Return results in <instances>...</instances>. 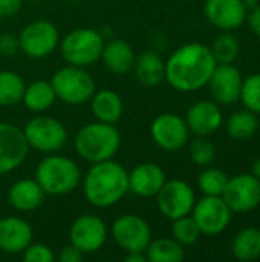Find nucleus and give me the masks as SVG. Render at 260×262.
Instances as JSON below:
<instances>
[{"label": "nucleus", "mask_w": 260, "mask_h": 262, "mask_svg": "<svg viewBox=\"0 0 260 262\" xmlns=\"http://www.w3.org/2000/svg\"><path fill=\"white\" fill-rule=\"evenodd\" d=\"M216 60L210 46L193 41L178 48L166 61V80L179 92H195L207 86Z\"/></svg>", "instance_id": "obj_1"}, {"label": "nucleus", "mask_w": 260, "mask_h": 262, "mask_svg": "<svg viewBox=\"0 0 260 262\" xmlns=\"http://www.w3.org/2000/svg\"><path fill=\"white\" fill-rule=\"evenodd\" d=\"M129 193V172L113 160L93 163L83 177V195L97 209L118 204Z\"/></svg>", "instance_id": "obj_2"}, {"label": "nucleus", "mask_w": 260, "mask_h": 262, "mask_svg": "<svg viewBox=\"0 0 260 262\" xmlns=\"http://www.w3.org/2000/svg\"><path fill=\"white\" fill-rule=\"evenodd\" d=\"M74 146L78 157L90 164L112 160L120 150L121 134L115 124L97 120L77 132Z\"/></svg>", "instance_id": "obj_3"}, {"label": "nucleus", "mask_w": 260, "mask_h": 262, "mask_svg": "<svg viewBox=\"0 0 260 262\" xmlns=\"http://www.w3.org/2000/svg\"><path fill=\"white\" fill-rule=\"evenodd\" d=\"M35 180L46 195L61 196L74 192L81 183L78 164L64 155L48 154L35 169Z\"/></svg>", "instance_id": "obj_4"}, {"label": "nucleus", "mask_w": 260, "mask_h": 262, "mask_svg": "<svg viewBox=\"0 0 260 262\" xmlns=\"http://www.w3.org/2000/svg\"><path fill=\"white\" fill-rule=\"evenodd\" d=\"M51 84L57 98L70 106H81L87 103L97 91L95 80L86 68L72 64L60 68L52 75Z\"/></svg>", "instance_id": "obj_5"}, {"label": "nucleus", "mask_w": 260, "mask_h": 262, "mask_svg": "<svg viewBox=\"0 0 260 262\" xmlns=\"http://www.w3.org/2000/svg\"><path fill=\"white\" fill-rule=\"evenodd\" d=\"M104 40L92 28H77L60 41V51L67 64L87 68L101 58Z\"/></svg>", "instance_id": "obj_6"}, {"label": "nucleus", "mask_w": 260, "mask_h": 262, "mask_svg": "<svg viewBox=\"0 0 260 262\" xmlns=\"http://www.w3.org/2000/svg\"><path fill=\"white\" fill-rule=\"evenodd\" d=\"M23 134L29 147L41 154H55L61 150L67 141V130L61 121L48 115H37L31 118Z\"/></svg>", "instance_id": "obj_7"}, {"label": "nucleus", "mask_w": 260, "mask_h": 262, "mask_svg": "<svg viewBox=\"0 0 260 262\" xmlns=\"http://www.w3.org/2000/svg\"><path fill=\"white\" fill-rule=\"evenodd\" d=\"M20 51L29 58L41 60L49 57L60 43L57 26L48 20H35L26 25L18 34Z\"/></svg>", "instance_id": "obj_8"}, {"label": "nucleus", "mask_w": 260, "mask_h": 262, "mask_svg": "<svg viewBox=\"0 0 260 262\" xmlns=\"http://www.w3.org/2000/svg\"><path fill=\"white\" fill-rule=\"evenodd\" d=\"M112 238L126 253L144 252L152 241V229L149 223L133 213L118 216L112 224Z\"/></svg>", "instance_id": "obj_9"}, {"label": "nucleus", "mask_w": 260, "mask_h": 262, "mask_svg": "<svg viewBox=\"0 0 260 262\" xmlns=\"http://www.w3.org/2000/svg\"><path fill=\"white\" fill-rule=\"evenodd\" d=\"M222 200L233 213H247L260 206V180L253 173H241L228 178Z\"/></svg>", "instance_id": "obj_10"}, {"label": "nucleus", "mask_w": 260, "mask_h": 262, "mask_svg": "<svg viewBox=\"0 0 260 262\" xmlns=\"http://www.w3.org/2000/svg\"><path fill=\"white\" fill-rule=\"evenodd\" d=\"M155 198L159 212L172 221L190 215L196 203L195 190L182 180H167Z\"/></svg>", "instance_id": "obj_11"}, {"label": "nucleus", "mask_w": 260, "mask_h": 262, "mask_svg": "<svg viewBox=\"0 0 260 262\" xmlns=\"http://www.w3.org/2000/svg\"><path fill=\"white\" fill-rule=\"evenodd\" d=\"M190 215L196 221L202 235L216 236L221 235L230 226L233 212L225 204L222 196L204 195L202 200L195 203V207Z\"/></svg>", "instance_id": "obj_12"}, {"label": "nucleus", "mask_w": 260, "mask_h": 262, "mask_svg": "<svg viewBox=\"0 0 260 262\" xmlns=\"http://www.w3.org/2000/svg\"><path fill=\"white\" fill-rule=\"evenodd\" d=\"M152 140L166 152H178L184 149L190 138V130L182 117L176 114H161L150 126Z\"/></svg>", "instance_id": "obj_13"}, {"label": "nucleus", "mask_w": 260, "mask_h": 262, "mask_svg": "<svg viewBox=\"0 0 260 262\" xmlns=\"http://www.w3.org/2000/svg\"><path fill=\"white\" fill-rule=\"evenodd\" d=\"M107 241V226L97 215L78 216L69 229V243L84 255L97 253Z\"/></svg>", "instance_id": "obj_14"}, {"label": "nucleus", "mask_w": 260, "mask_h": 262, "mask_svg": "<svg viewBox=\"0 0 260 262\" xmlns=\"http://www.w3.org/2000/svg\"><path fill=\"white\" fill-rule=\"evenodd\" d=\"M242 81V72L233 63H218L207 86L213 101L219 106H230L239 101Z\"/></svg>", "instance_id": "obj_15"}, {"label": "nucleus", "mask_w": 260, "mask_h": 262, "mask_svg": "<svg viewBox=\"0 0 260 262\" xmlns=\"http://www.w3.org/2000/svg\"><path fill=\"white\" fill-rule=\"evenodd\" d=\"M28 152L23 129L12 123H0V177L15 170L26 160Z\"/></svg>", "instance_id": "obj_16"}, {"label": "nucleus", "mask_w": 260, "mask_h": 262, "mask_svg": "<svg viewBox=\"0 0 260 262\" xmlns=\"http://www.w3.org/2000/svg\"><path fill=\"white\" fill-rule=\"evenodd\" d=\"M184 120L190 134H195L196 137H210L221 129L224 115L216 101L199 100L188 107Z\"/></svg>", "instance_id": "obj_17"}, {"label": "nucleus", "mask_w": 260, "mask_h": 262, "mask_svg": "<svg viewBox=\"0 0 260 262\" xmlns=\"http://www.w3.org/2000/svg\"><path fill=\"white\" fill-rule=\"evenodd\" d=\"M248 9L244 0H205V18L222 31H233L241 28L247 20Z\"/></svg>", "instance_id": "obj_18"}, {"label": "nucleus", "mask_w": 260, "mask_h": 262, "mask_svg": "<svg viewBox=\"0 0 260 262\" xmlns=\"http://www.w3.org/2000/svg\"><path fill=\"white\" fill-rule=\"evenodd\" d=\"M34 232L28 221L18 216L0 218V250L8 255H21L32 243Z\"/></svg>", "instance_id": "obj_19"}, {"label": "nucleus", "mask_w": 260, "mask_h": 262, "mask_svg": "<svg viewBox=\"0 0 260 262\" xmlns=\"http://www.w3.org/2000/svg\"><path fill=\"white\" fill-rule=\"evenodd\" d=\"M167 181L166 172L155 163H141L129 172V192L141 198H152Z\"/></svg>", "instance_id": "obj_20"}, {"label": "nucleus", "mask_w": 260, "mask_h": 262, "mask_svg": "<svg viewBox=\"0 0 260 262\" xmlns=\"http://www.w3.org/2000/svg\"><path fill=\"white\" fill-rule=\"evenodd\" d=\"M46 193L34 178H23L11 184L8 189V203L18 212H32L44 201Z\"/></svg>", "instance_id": "obj_21"}, {"label": "nucleus", "mask_w": 260, "mask_h": 262, "mask_svg": "<svg viewBox=\"0 0 260 262\" xmlns=\"http://www.w3.org/2000/svg\"><path fill=\"white\" fill-rule=\"evenodd\" d=\"M135 51L126 40L113 38L103 46L101 60L104 66L116 75L130 72L135 64Z\"/></svg>", "instance_id": "obj_22"}, {"label": "nucleus", "mask_w": 260, "mask_h": 262, "mask_svg": "<svg viewBox=\"0 0 260 262\" xmlns=\"http://www.w3.org/2000/svg\"><path fill=\"white\" fill-rule=\"evenodd\" d=\"M90 101V111L95 117V120L109 123V124H116L121 120L124 104L121 97L110 91V89H101L95 91Z\"/></svg>", "instance_id": "obj_23"}, {"label": "nucleus", "mask_w": 260, "mask_h": 262, "mask_svg": "<svg viewBox=\"0 0 260 262\" xmlns=\"http://www.w3.org/2000/svg\"><path fill=\"white\" fill-rule=\"evenodd\" d=\"M138 81L144 86H158L166 80V61L155 51H144L135 58L133 64Z\"/></svg>", "instance_id": "obj_24"}, {"label": "nucleus", "mask_w": 260, "mask_h": 262, "mask_svg": "<svg viewBox=\"0 0 260 262\" xmlns=\"http://www.w3.org/2000/svg\"><path fill=\"white\" fill-rule=\"evenodd\" d=\"M55 100H57V95H55V91H54L51 81L37 80V81L29 83L25 88L21 103L31 112L41 114V112H46L48 109H51L54 106Z\"/></svg>", "instance_id": "obj_25"}, {"label": "nucleus", "mask_w": 260, "mask_h": 262, "mask_svg": "<svg viewBox=\"0 0 260 262\" xmlns=\"http://www.w3.org/2000/svg\"><path fill=\"white\" fill-rule=\"evenodd\" d=\"M231 253L238 261H256L260 258V229L248 227L241 230L233 243Z\"/></svg>", "instance_id": "obj_26"}, {"label": "nucleus", "mask_w": 260, "mask_h": 262, "mask_svg": "<svg viewBox=\"0 0 260 262\" xmlns=\"http://www.w3.org/2000/svg\"><path fill=\"white\" fill-rule=\"evenodd\" d=\"M146 256L150 262H181L185 258V250L175 238H158L150 241Z\"/></svg>", "instance_id": "obj_27"}, {"label": "nucleus", "mask_w": 260, "mask_h": 262, "mask_svg": "<svg viewBox=\"0 0 260 262\" xmlns=\"http://www.w3.org/2000/svg\"><path fill=\"white\" fill-rule=\"evenodd\" d=\"M259 130V118L254 112L244 109L236 111L227 121V132L236 141H245L254 137Z\"/></svg>", "instance_id": "obj_28"}, {"label": "nucleus", "mask_w": 260, "mask_h": 262, "mask_svg": "<svg viewBox=\"0 0 260 262\" xmlns=\"http://www.w3.org/2000/svg\"><path fill=\"white\" fill-rule=\"evenodd\" d=\"M25 80L14 71H0V106L9 107L21 103Z\"/></svg>", "instance_id": "obj_29"}, {"label": "nucleus", "mask_w": 260, "mask_h": 262, "mask_svg": "<svg viewBox=\"0 0 260 262\" xmlns=\"http://www.w3.org/2000/svg\"><path fill=\"white\" fill-rule=\"evenodd\" d=\"M227 181L228 177L224 170L207 166L198 177V187L204 195L221 196L227 186Z\"/></svg>", "instance_id": "obj_30"}, {"label": "nucleus", "mask_w": 260, "mask_h": 262, "mask_svg": "<svg viewBox=\"0 0 260 262\" xmlns=\"http://www.w3.org/2000/svg\"><path fill=\"white\" fill-rule=\"evenodd\" d=\"M210 49L216 63H233L238 58L241 45L230 31H224L219 37H216Z\"/></svg>", "instance_id": "obj_31"}, {"label": "nucleus", "mask_w": 260, "mask_h": 262, "mask_svg": "<svg viewBox=\"0 0 260 262\" xmlns=\"http://www.w3.org/2000/svg\"><path fill=\"white\" fill-rule=\"evenodd\" d=\"M172 235L173 238L182 244V246H193L199 241L201 238V230L196 224V221L193 220L192 215H185L181 216L178 220H173L172 224Z\"/></svg>", "instance_id": "obj_32"}, {"label": "nucleus", "mask_w": 260, "mask_h": 262, "mask_svg": "<svg viewBox=\"0 0 260 262\" xmlns=\"http://www.w3.org/2000/svg\"><path fill=\"white\" fill-rule=\"evenodd\" d=\"M239 100L245 109L254 112L256 115L260 114V72L244 78Z\"/></svg>", "instance_id": "obj_33"}, {"label": "nucleus", "mask_w": 260, "mask_h": 262, "mask_svg": "<svg viewBox=\"0 0 260 262\" xmlns=\"http://www.w3.org/2000/svg\"><path fill=\"white\" fill-rule=\"evenodd\" d=\"M216 149L215 144L207 140V137H198L190 144V158L196 166L207 167L215 161Z\"/></svg>", "instance_id": "obj_34"}, {"label": "nucleus", "mask_w": 260, "mask_h": 262, "mask_svg": "<svg viewBox=\"0 0 260 262\" xmlns=\"http://www.w3.org/2000/svg\"><path fill=\"white\" fill-rule=\"evenodd\" d=\"M21 258L26 262H54L55 261V253L52 249L46 244H29L23 252Z\"/></svg>", "instance_id": "obj_35"}, {"label": "nucleus", "mask_w": 260, "mask_h": 262, "mask_svg": "<svg viewBox=\"0 0 260 262\" xmlns=\"http://www.w3.org/2000/svg\"><path fill=\"white\" fill-rule=\"evenodd\" d=\"M20 49L18 38L12 34H0V55L11 57Z\"/></svg>", "instance_id": "obj_36"}, {"label": "nucleus", "mask_w": 260, "mask_h": 262, "mask_svg": "<svg viewBox=\"0 0 260 262\" xmlns=\"http://www.w3.org/2000/svg\"><path fill=\"white\" fill-rule=\"evenodd\" d=\"M84 258V253L80 252L75 246L69 243V246L60 249L58 255H55V259L60 262H81Z\"/></svg>", "instance_id": "obj_37"}, {"label": "nucleus", "mask_w": 260, "mask_h": 262, "mask_svg": "<svg viewBox=\"0 0 260 262\" xmlns=\"http://www.w3.org/2000/svg\"><path fill=\"white\" fill-rule=\"evenodd\" d=\"M23 6V0H0V18L14 17Z\"/></svg>", "instance_id": "obj_38"}, {"label": "nucleus", "mask_w": 260, "mask_h": 262, "mask_svg": "<svg viewBox=\"0 0 260 262\" xmlns=\"http://www.w3.org/2000/svg\"><path fill=\"white\" fill-rule=\"evenodd\" d=\"M245 21L248 23L253 34H256L260 38V3L256 8H253V9H250L247 12V20Z\"/></svg>", "instance_id": "obj_39"}, {"label": "nucleus", "mask_w": 260, "mask_h": 262, "mask_svg": "<svg viewBox=\"0 0 260 262\" xmlns=\"http://www.w3.org/2000/svg\"><path fill=\"white\" fill-rule=\"evenodd\" d=\"M124 261L127 262H146L147 261V256L144 252H129L126 253L124 256Z\"/></svg>", "instance_id": "obj_40"}, {"label": "nucleus", "mask_w": 260, "mask_h": 262, "mask_svg": "<svg viewBox=\"0 0 260 262\" xmlns=\"http://www.w3.org/2000/svg\"><path fill=\"white\" fill-rule=\"evenodd\" d=\"M256 178L260 180V158H257L254 163H253V172H251Z\"/></svg>", "instance_id": "obj_41"}, {"label": "nucleus", "mask_w": 260, "mask_h": 262, "mask_svg": "<svg viewBox=\"0 0 260 262\" xmlns=\"http://www.w3.org/2000/svg\"><path fill=\"white\" fill-rule=\"evenodd\" d=\"M244 5L250 11V9H253V8H256L259 5V0H244Z\"/></svg>", "instance_id": "obj_42"}, {"label": "nucleus", "mask_w": 260, "mask_h": 262, "mask_svg": "<svg viewBox=\"0 0 260 262\" xmlns=\"http://www.w3.org/2000/svg\"><path fill=\"white\" fill-rule=\"evenodd\" d=\"M29 2H41V0H29Z\"/></svg>", "instance_id": "obj_43"}, {"label": "nucleus", "mask_w": 260, "mask_h": 262, "mask_svg": "<svg viewBox=\"0 0 260 262\" xmlns=\"http://www.w3.org/2000/svg\"><path fill=\"white\" fill-rule=\"evenodd\" d=\"M257 132H260V120H259V130H257Z\"/></svg>", "instance_id": "obj_44"}]
</instances>
